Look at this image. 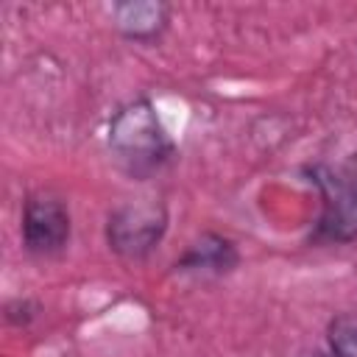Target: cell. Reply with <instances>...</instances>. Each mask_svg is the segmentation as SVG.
Listing matches in <instances>:
<instances>
[{
  "mask_svg": "<svg viewBox=\"0 0 357 357\" xmlns=\"http://www.w3.org/2000/svg\"><path fill=\"white\" fill-rule=\"evenodd\" d=\"M173 8L165 0H120L112 6L117 33L137 45H153L165 36Z\"/></svg>",
  "mask_w": 357,
  "mask_h": 357,
  "instance_id": "5",
  "label": "cell"
},
{
  "mask_svg": "<svg viewBox=\"0 0 357 357\" xmlns=\"http://www.w3.org/2000/svg\"><path fill=\"white\" fill-rule=\"evenodd\" d=\"M36 307H33V301H28V298H14V301H8L6 304V318L11 321V324H28L36 312H33Z\"/></svg>",
  "mask_w": 357,
  "mask_h": 357,
  "instance_id": "8",
  "label": "cell"
},
{
  "mask_svg": "<svg viewBox=\"0 0 357 357\" xmlns=\"http://www.w3.org/2000/svg\"><path fill=\"white\" fill-rule=\"evenodd\" d=\"M240 265V251L237 245L218 234V231H201L187 248L184 254L176 259V271L178 273H212V276H223L231 273Z\"/></svg>",
  "mask_w": 357,
  "mask_h": 357,
  "instance_id": "6",
  "label": "cell"
},
{
  "mask_svg": "<svg viewBox=\"0 0 357 357\" xmlns=\"http://www.w3.org/2000/svg\"><path fill=\"white\" fill-rule=\"evenodd\" d=\"M310 181L321 195V212L310 243L346 245L357 240V151L340 165H310Z\"/></svg>",
  "mask_w": 357,
  "mask_h": 357,
  "instance_id": "2",
  "label": "cell"
},
{
  "mask_svg": "<svg viewBox=\"0 0 357 357\" xmlns=\"http://www.w3.org/2000/svg\"><path fill=\"white\" fill-rule=\"evenodd\" d=\"M106 145L131 178H151L173 159V139L151 98L139 95L126 100L109 117Z\"/></svg>",
  "mask_w": 357,
  "mask_h": 357,
  "instance_id": "1",
  "label": "cell"
},
{
  "mask_svg": "<svg viewBox=\"0 0 357 357\" xmlns=\"http://www.w3.org/2000/svg\"><path fill=\"white\" fill-rule=\"evenodd\" d=\"M326 346L332 357H357V312H337L329 318Z\"/></svg>",
  "mask_w": 357,
  "mask_h": 357,
  "instance_id": "7",
  "label": "cell"
},
{
  "mask_svg": "<svg viewBox=\"0 0 357 357\" xmlns=\"http://www.w3.org/2000/svg\"><path fill=\"white\" fill-rule=\"evenodd\" d=\"M298 357H332L329 351H318V349H312V351H301Z\"/></svg>",
  "mask_w": 357,
  "mask_h": 357,
  "instance_id": "9",
  "label": "cell"
},
{
  "mask_svg": "<svg viewBox=\"0 0 357 357\" xmlns=\"http://www.w3.org/2000/svg\"><path fill=\"white\" fill-rule=\"evenodd\" d=\"M70 234H73V218L61 195L36 190L25 198L20 218V240L28 254L56 257L67 248Z\"/></svg>",
  "mask_w": 357,
  "mask_h": 357,
  "instance_id": "4",
  "label": "cell"
},
{
  "mask_svg": "<svg viewBox=\"0 0 357 357\" xmlns=\"http://www.w3.org/2000/svg\"><path fill=\"white\" fill-rule=\"evenodd\" d=\"M167 220V206L159 198L126 201L114 206L106 218V243L120 259H145L162 243Z\"/></svg>",
  "mask_w": 357,
  "mask_h": 357,
  "instance_id": "3",
  "label": "cell"
}]
</instances>
